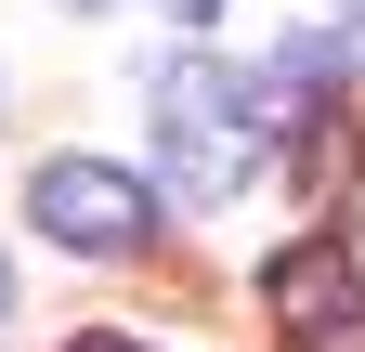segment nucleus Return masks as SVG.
<instances>
[{
	"label": "nucleus",
	"mask_w": 365,
	"mask_h": 352,
	"mask_svg": "<svg viewBox=\"0 0 365 352\" xmlns=\"http://www.w3.org/2000/svg\"><path fill=\"white\" fill-rule=\"evenodd\" d=\"M261 92L235 66H209V53H182V66H157V157H170V183L182 196H235L248 170H261Z\"/></svg>",
	"instance_id": "f257e3e1"
},
{
	"label": "nucleus",
	"mask_w": 365,
	"mask_h": 352,
	"mask_svg": "<svg viewBox=\"0 0 365 352\" xmlns=\"http://www.w3.org/2000/svg\"><path fill=\"white\" fill-rule=\"evenodd\" d=\"M157 14H222V0H157Z\"/></svg>",
	"instance_id": "39448f33"
},
{
	"label": "nucleus",
	"mask_w": 365,
	"mask_h": 352,
	"mask_svg": "<svg viewBox=\"0 0 365 352\" xmlns=\"http://www.w3.org/2000/svg\"><path fill=\"white\" fill-rule=\"evenodd\" d=\"M0 326H14V261H0Z\"/></svg>",
	"instance_id": "20e7f679"
},
{
	"label": "nucleus",
	"mask_w": 365,
	"mask_h": 352,
	"mask_svg": "<svg viewBox=\"0 0 365 352\" xmlns=\"http://www.w3.org/2000/svg\"><path fill=\"white\" fill-rule=\"evenodd\" d=\"M78 352H144V339H78Z\"/></svg>",
	"instance_id": "423d86ee"
},
{
	"label": "nucleus",
	"mask_w": 365,
	"mask_h": 352,
	"mask_svg": "<svg viewBox=\"0 0 365 352\" xmlns=\"http://www.w3.org/2000/svg\"><path fill=\"white\" fill-rule=\"evenodd\" d=\"M327 14H365V0H327Z\"/></svg>",
	"instance_id": "0eeeda50"
},
{
	"label": "nucleus",
	"mask_w": 365,
	"mask_h": 352,
	"mask_svg": "<svg viewBox=\"0 0 365 352\" xmlns=\"http://www.w3.org/2000/svg\"><path fill=\"white\" fill-rule=\"evenodd\" d=\"M26 222L53 248H78V261H130V248H157V183L118 170V157H39Z\"/></svg>",
	"instance_id": "f03ea898"
},
{
	"label": "nucleus",
	"mask_w": 365,
	"mask_h": 352,
	"mask_svg": "<svg viewBox=\"0 0 365 352\" xmlns=\"http://www.w3.org/2000/svg\"><path fill=\"white\" fill-rule=\"evenodd\" d=\"M261 300H274V326H287V352H365V274H352V261H339L327 235L274 248Z\"/></svg>",
	"instance_id": "7ed1b4c3"
}]
</instances>
